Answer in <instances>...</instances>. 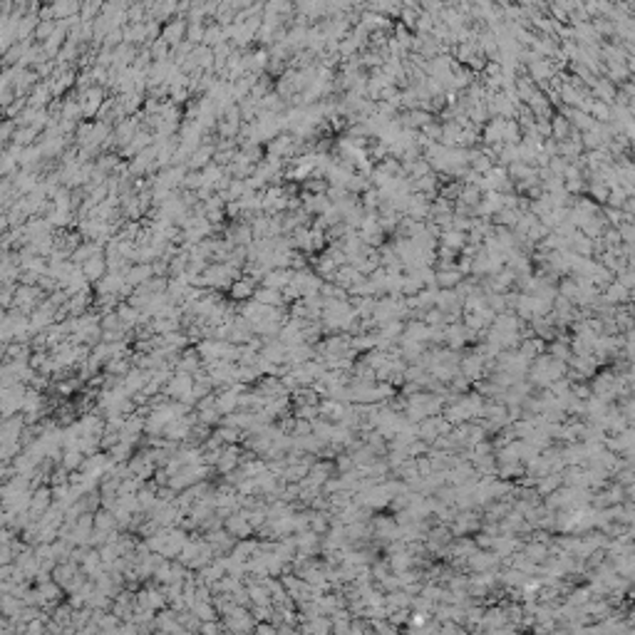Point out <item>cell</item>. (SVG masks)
Segmentation results:
<instances>
[{
    "instance_id": "1",
    "label": "cell",
    "mask_w": 635,
    "mask_h": 635,
    "mask_svg": "<svg viewBox=\"0 0 635 635\" xmlns=\"http://www.w3.org/2000/svg\"><path fill=\"white\" fill-rule=\"evenodd\" d=\"M626 295H628V290H626L621 283H616V285H611V288H608V293H606V300H608V303H621Z\"/></svg>"
}]
</instances>
